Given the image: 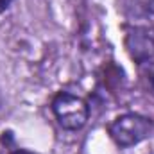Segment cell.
<instances>
[{"mask_svg":"<svg viewBox=\"0 0 154 154\" xmlns=\"http://www.w3.org/2000/svg\"><path fill=\"white\" fill-rule=\"evenodd\" d=\"M125 48L136 63L154 57V32L147 27H133L125 36Z\"/></svg>","mask_w":154,"mask_h":154,"instance_id":"3","label":"cell"},{"mask_svg":"<svg viewBox=\"0 0 154 154\" xmlns=\"http://www.w3.org/2000/svg\"><path fill=\"white\" fill-rule=\"evenodd\" d=\"M52 111L56 115L57 124L66 131L82 129L90 116V108H88L86 100L74 93H68V91H61L54 97Z\"/></svg>","mask_w":154,"mask_h":154,"instance_id":"2","label":"cell"},{"mask_svg":"<svg viewBox=\"0 0 154 154\" xmlns=\"http://www.w3.org/2000/svg\"><path fill=\"white\" fill-rule=\"evenodd\" d=\"M13 2H14V0H0V14H2V13H5Z\"/></svg>","mask_w":154,"mask_h":154,"instance_id":"4","label":"cell"},{"mask_svg":"<svg viewBox=\"0 0 154 154\" xmlns=\"http://www.w3.org/2000/svg\"><path fill=\"white\" fill-rule=\"evenodd\" d=\"M151 131H152L151 118L138 113H125L118 116L109 125V136L118 147H124V149L143 142L145 138H149Z\"/></svg>","mask_w":154,"mask_h":154,"instance_id":"1","label":"cell"},{"mask_svg":"<svg viewBox=\"0 0 154 154\" xmlns=\"http://www.w3.org/2000/svg\"><path fill=\"white\" fill-rule=\"evenodd\" d=\"M13 154H31V152H29V151H23V149H20L18 152H13Z\"/></svg>","mask_w":154,"mask_h":154,"instance_id":"5","label":"cell"},{"mask_svg":"<svg viewBox=\"0 0 154 154\" xmlns=\"http://www.w3.org/2000/svg\"><path fill=\"white\" fill-rule=\"evenodd\" d=\"M152 86H154V75H152Z\"/></svg>","mask_w":154,"mask_h":154,"instance_id":"6","label":"cell"}]
</instances>
